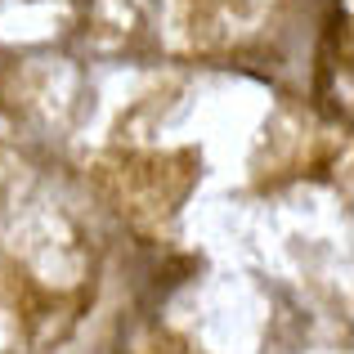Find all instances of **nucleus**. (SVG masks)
<instances>
[]
</instances>
